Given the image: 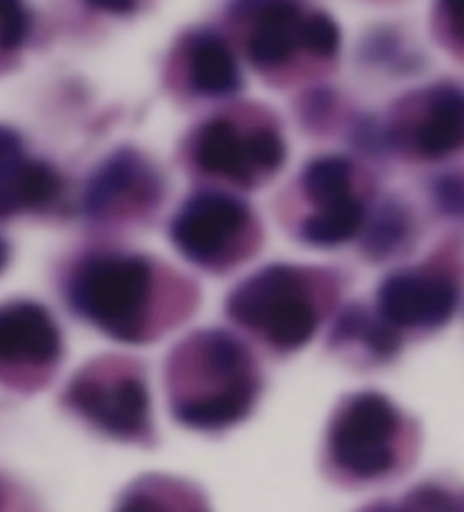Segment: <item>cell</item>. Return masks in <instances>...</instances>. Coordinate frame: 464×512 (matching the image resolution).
<instances>
[{
	"mask_svg": "<svg viewBox=\"0 0 464 512\" xmlns=\"http://www.w3.org/2000/svg\"><path fill=\"white\" fill-rule=\"evenodd\" d=\"M152 272L139 256L109 254L84 263L71 284V302L111 338L123 343L143 340L150 304Z\"/></svg>",
	"mask_w": 464,
	"mask_h": 512,
	"instance_id": "6da1fadb",
	"label": "cell"
},
{
	"mask_svg": "<svg viewBox=\"0 0 464 512\" xmlns=\"http://www.w3.org/2000/svg\"><path fill=\"white\" fill-rule=\"evenodd\" d=\"M229 315L279 349L304 347L317 331V309L306 279L286 266L245 279L229 297Z\"/></svg>",
	"mask_w": 464,
	"mask_h": 512,
	"instance_id": "7a4b0ae2",
	"label": "cell"
},
{
	"mask_svg": "<svg viewBox=\"0 0 464 512\" xmlns=\"http://www.w3.org/2000/svg\"><path fill=\"white\" fill-rule=\"evenodd\" d=\"M397 431L399 413L392 401L378 392H363L335 417L329 435L331 456L358 479H376L394 465Z\"/></svg>",
	"mask_w": 464,
	"mask_h": 512,
	"instance_id": "3957f363",
	"label": "cell"
},
{
	"mask_svg": "<svg viewBox=\"0 0 464 512\" xmlns=\"http://www.w3.org/2000/svg\"><path fill=\"white\" fill-rule=\"evenodd\" d=\"M249 223V211L234 195L206 191L188 200L173 223V241L188 261L211 266L234 247Z\"/></svg>",
	"mask_w": 464,
	"mask_h": 512,
	"instance_id": "277c9868",
	"label": "cell"
},
{
	"mask_svg": "<svg viewBox=\"0 0 464 512\" xmlns=\"http://www.w3.org/2000/svg\"><path fill=\"white\" fill-rule=\"evenodd\" d=\"M62 354V336L44 306L12 302L0 306V377L44 370Z\"/></svg>",
	"mask_w": 464,
	"mask_h": 512,
	"instance_id": "5b68a950",
	"label": "cell"
},
{
	"mask_svg": "<svg viewBox=\"0 0 464 512\" xmlns=\"http://www.w3.org/2000/svg\"><path fill=\"white\" fill-rule=\"evenodd\" d=\"M68 401L77 413L116 438H134L148 424V390L136 377H120L111 383L80 377L68 388Z\"/></svg>",
	"mask_w": 464,
	"mask_h": 512,
	"instance_id": "8992f818",
	"label": "cell"
},
{
	"mask_svg": "<svg viewBox=\"0 0 464 512\" xmlns=\"http://www.w3.org/2000/svg\"><path fill=\"white\" fill-rule=\"evenodd\" d=\"M378 306L392 327H440L458 306V288L442 275L399 272L383 281Z\"/></svg>",
	"mask_w": 464,
	"mask_h": 512,
	"instance_id": "52a82bcc",
	"label": "cell"
},
{
	"mask_svg": "<svg viewBox=\"0 0 464 512\" xmlns=\"http://www.w3.org/2000/svg\"><path fill=\"white\" fill-rule=\"evenodd\" d=\"M62 182L50 166L25 157L19 134L0 127V218L53 202Z\"/></svg>",
	"mask_w": 464,
	"mask_h": 512,
	"instance_id": "ba28073f",
	"label": "cell"
},
{
	"mask_svg": "<svg viewBox=\"0 0 464 512\" xmlns=\"http://www.w3.org/2000/svg\"><path fill=\"white\" fill-rule=\"evenodd\" d=\"M195 157L206 173L243 184H252V179L265 175L259 132L243 136L229 121H211L202 127Z\"/></svg>",
	"mask_w": 464,
	"mask_h": 512,
	"instance_id": "9c48e42d",
	"label": "cell"
},
{
	"mask_svg": "<svg viewBox=\"0 0 464 512\" xmlns=\"http://www.w3.org/2000/svg\"><path fill=\"white\" fill-rule=\"evenodd\" d=\"M306 14L292 0H263L249 32V57L259 66H281L302 48Z\"/></svg>",
	"mask_w": 464,
	"mask_h": 512,
	"instance_id": "30bf717a",
	"label": "cell"
},
{
	"mask_svg": "<svg viewBox=\"0 0 464 512\" xmlns=\"http://www.w3.org/2000/svg\"><path fill=\"white\" fill-rule=\"evenodd\" d=\"M415 148L428 159L464 150V91L440 89L433 93L415 127Z\"/></svg>",
	"mask_w": 464,
	"mask_h": 512,
	"instance_id": "8fae6325",
	"label": "cell"
},
{
	"mask_svg": "<svg viewBox=\"0 0 464 512\" xmlns=\"http://www.w3.org/2000/svg\"><path fill=\"white\" fill-rule=\"evenodd\" d=\"M254 404V381L243 379L202 397L184 399L177 406V420L191 429L220 431L243 420Z\"/></svg>",
	"mask_w": 464,
	"mask_h": 512,
	"instance_id": "7c38bea8",
	"label": "cell"
},
{
	"mask_svg": "<svg viewBox=\"0 0 464 512\" xmlns=\"http://www.w3.org/2000/svg\"><path fill=\"white\" fill-rule=\"evenodd\" d=\"M191 84L202 96H229L240 87V73L229 46L220 37L202 34L188 53Z\"/></svg>",
	"mask_w": 464,
	"mask_h": 512,
	"instance_id": "4fadbf2b",
	"label": "cell"
},
{
	"mask_svg": "<svg viewBox=\"0 0 464 512\" xmlns=\"http://www.w3.org/2000/svg\"><path fill=\"white\" fill-rule=\"evenodd\" d=\"M365 223V209L354 195L340 198L317 207L311 218L306 220L302 232L308 243L331 247L347 243L354 238Z\"/></svg>",
	"mask_w": 464,
	"mask_h": 512,
	"instance_id": "5bb4252c",
	"label": "cell"
},
{
	"mask_svg": "<svg viewBox=\"0 0 464 512\" xmlns=\"http://www.w3.org/2000/svg\"><path fill=\"white\" fill-rule=\"evenodd\" d=\"M141 161L132 155H120L111 159L105 168L93 177L87 193V207L91 213L109 211L120 202L123 195H132L143 184Z\"/></svg>",
	"mask_w": 464,
	"mask_h": 512,
	"instance_id": "9a60e30c",
	"label": "cell"
},
{
	"mask_svg": "<svg viewBox=\"0 0 464 512\" xmlns=\"http://www.w3.org/2000/svg\"><path fill=\"white\" fill-rule=\"evenodd\" d=\"M304 189L317 207L351 195V166L342 157L315 159L304 170Z\"/></svg>",
	"mask_w": 464,
	"mask_h": 512,
	"instance_id": "2e32d148",
	"label": "cell"
},
{
	"mask_svg": "<svg viewBox=\"0 0 464 512\" xmlns=\"http://www.w3.org/2000/svg\"><path fill=\"white\" fill-rule=\"evenodd\" d=\"M340 46V32L329 16L306 14L302 28V48L317 57H331Z\"/></svg>",
	"mask_w": 464,
	"mask_h": 512,
	"instance_id": "e0dca14e",
	"label": "cell"
},
{
	"mask_svg": "<svg viewBox=\"0 0 464 512\" xmlns=\"http://www.w3.org/2000/svg\"><path fill=\"white\" fill-rule=\"evenodd\" d=\"M30 16L23 0H0V46L5 50L19 48L28 37Z\"/></svg>",
	"mask_w": 464,
	"mask_h": 512,
	"instance_id": "ac0fdd59",
	"label": "cell"
},
{
	"mask_svg": "<svg viewBox=\"0 0 464 512\" xmlns=\"http://www.w3.org/2000/svg\"><path fill=\"white\" fill-rule=\"evenodd\" d=\"M410 501L415 512H464V501L442 488H419Z\"/></svg>",
	"mask_w": 464,
	"mask_h": 512,
	"instance_id": "d6986e66",
	"label": "cell"
},
{
	"mask_svg": "<svg viewBox=\"0 0 464 512\" xmlns=\"http://www.w3.org/2000/svg\"><path fill=\"white\" fill-rule=\"evenodd\" d=\"M116 512H166V510H163L159 499L154 497L152 492L132 490L125 494Z\"/></svg>",
	"mask_w": 464,
	"mask_h": 512,
	"instance_id": "ffe728a7",
	"label": "cell"
},
{
	"mask_svg": "<svg viewBox=\"0 0 464 512\" xmlns=\"http://www.w3.org/2000/svg\"><path fill=\"white\" fill-rule=\"evenodd\" d=\"M442 7L453 32L464 39V0H442Z\"/></svg>",
	"mask_w": 464,
	"mask_h": 512,
	"instance_id": "44dd1931",
	"label": "cell"
},
{
	"mask_svg": "<svg viewBox=\"0 0 464 512\" xmlns=\"http://www.w3.org/2000/svg\"><path fill=\"white\" fill-rule=\"evenodd\" d=\"M89 3L107 12H127L134 5V0H89Z\"/></svg>",
	"mask_w": 464,
	"mask_h": 512,
	"instance_id": "7402d4cb",
	"label": "cell"
},
{
	"mask_svg": "<svg viewBox=\"0 0 464 512\" xmlns=\"http://www.w3.org/2000/svg\"><path fill=\"white\" fill-rule=\"evenodd\" d=\"M5 263H7V245L3 243V238H0V270L5 268Z\"/></svg>",
	"mask_w": 464,
	"mask_h": 512,
	"instance_id": "603a6c76",
	"label": "cell"
},
{
	"mask_svg": "<svg viewBox=\"0 0 464 512\" xmlns=\"http://www.w3.org/2000/svg\"><path fill=\"white\" fill-rule=\"evenodd\" d=\"M0 506H3V485H0Z\"/></svg>",
	"mask_w": 464,
	"mask_h": 512,
	"instance_id": "cb8c5ba5",
	"label": "cell"
}]
</instances>
